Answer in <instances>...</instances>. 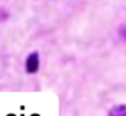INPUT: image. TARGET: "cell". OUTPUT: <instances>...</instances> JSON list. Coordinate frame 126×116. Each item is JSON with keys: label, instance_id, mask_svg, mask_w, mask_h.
<instances>
[{"label": "cell", "instance_id": "1", "mask_svg": "<svg viewBox=\"0 0 126 116\" xmlns=\"http://www.w3.org/2000/svg\"><path fill=\"white\" fill-rule=\"evenodd\" d=\"M25 66H26V72H27L29 74H34V73L38 72V69H39V54L37 53V51H33V53H30L27 55Z\"/></svg>", "mask_w": 126, "mask_h": 116}, {"label": "cell", "instance_id": "2", "mask_svg": "<svg viewBox=\"0 0 126 116\" xmlns=\"http://www.w3.org/2000/svg\"><path fill=\"white\" fill-rule=\"evenodd\" d=\"M109 116H126V105L125 104L114 105L109 111Z\"/></svg>", "mask_w": 126, "mask_h": 116}, {"label": "cell", "instance_id": "3", "mask_svg": "<svg viewBox=\"0 0 126 116\" xmlns=\"http://www.w3.org/2000/svg\"><path fill=\"white\" fill-rule=\"evenodd\" d=\"M125 39H126V32H125Z\"/></svg>", "mask_w": 126, "mask_h": 116}]
</instances>
